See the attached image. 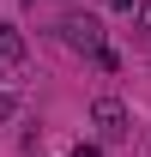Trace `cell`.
Here are the masks:
<instances>
[{"label":"cell","mask_w":151,"mask_h":157,"mask_svg":"<svg viewBox=\"0 0 151 157\" xmlns=\"http://www.w3.org/2000/svg\"><path fill=\"white\" fill-rule=\"evenodd\" d=\"M55 30H60V42H67L73 55H91V60H97L103 48H109V42H103V24H97L91 12H67V18H60Z\"/></svg>","instance_id":"6da1fadb"},{"label":"cell","mask_w":151,"mask_h":157,"mask_svg":"<svg viewBox=\"0 0 151 157\" xmlns=\"http://www.w3.org/2000/svg\"><path fill=\"white\" fill-rule=\"evenodd\" d=\"M91 121H97L103 139H121V133H127V109H121L115 97H97V103H91Z\"/></svg>","instance_id":"7a4b0ae2"},{"label":"cell","mask_w":151,"mask_h":157,"mask_svg":"<svg viewBox=\"0 0 151 157\" xmlns=\"http://www.w3.org/2000/svg\"><path fill=\"white\" fill-rule=\"evenodd\" d=\"M0 60H6V67H18V60H24V36L12 30V24H0Z\"/></svg>","instance_id":"3957f363"},{"label":"cell","mask_w":151,"mask_h":157,"mask_svg":"<svg viewBox=\"0 0 151 157\" xmlns=\"http://www.w3.org/2000/svg\"><path fill=\"white\" fill-rule=\"evenodd\" d=\"M133 24H139V36L151 42V0H139V12H133Z\"/></svg>","instance_id":"277c9868"},{"label":"cell","mask_w":151,"mask_h":157,"mask_svg":"<svg viewBox=\"0 0 151 157\" xmlns=\"http://www.w3.org/2000/svg\"><path fill=\"white\" fill-rule=\"evenodd\" d=\"M109 6H115V12H139V0H109Z\"/></svg>","instance_id":"5b68a950"},{"label":"cell","mask_w":151,"mask_h":157,"mask_svg":"<svg viewBox=\"0 0 151 157\" xmlns=\"http://www.w3.org/2000/svg\"><path fill=\"white\" fill-rule=\"evenodd\" d=\"M73 157H103V151H97V145H79V151H73Z\"/></svg>","instance_id":"8992f818"},{"label":"cell","mask_w":151,"mask_h":157,"mask_svg":"<svg viewBox=\"0 0 151 157\" xmlns=\"http://www.w3.org/2000/svg\"><path fill=\"white\" fill-rule=\"evenodd\" d=\"M0 67H6V60H0Z\"/></svg>","instance_id":"52a82bcc"}]
</instances>
